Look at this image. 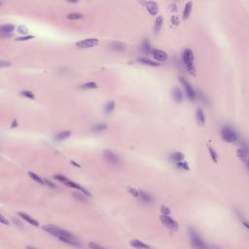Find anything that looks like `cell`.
Segmentation results:
<instances>
[{
	"mask_svg": "<svg viewBox=\"0 0 249 249\" xmlns=\"http://www.w3.org/2000/svg\"><path fill=\"white\" fill-rule=\"evenodd\" d=\"M43 229H44L46 232L51 233L52 236H56L57 239H58L60 241H62V242L72 245V246H75V247H81V243H80L79 239H78L76 236H74L72 233L65 231V230L57 228L56 226H53V225L44 226Z\"/></svg>",
	"mask_w": 249,
	"mask_h": 249,
	"instance_id": "obj_1",
	"label": "cell"
},
{
	"mask_svg": "<svg viewBox=\"0 0 249 249\" xmlns=\"http://www.w3.org/2000/svg\"><path fill=\"white\" fill-rule=\"evenodd\" d=\"M183 62L191 75H195L196 73V67L194 65V53L191 49H186L183 53Z\"/></svg>",
	"mask_w": 249,
	"mask_h": 249,
	"instance_id": "obj_2",
	"label": "cell"
},
{
	"mask_svg": "<svg viewBox=\"0 0 249 249\" xmlns=\"http://www.w3.org/2000/svg\"><path fill=\"white\" fill-rule=\"evenodd\" d=\"M221 136L226 142H236L237 140V133L233 128L230 127H224L221 130Z\"/></svg>",
	"mask_w": 249,
	"mask_h": 249,
	"instance_id": "obj_3",
	"label": "cell"
},
{
	"mask_svg": "<svg viewBox=\"0 0 249 249\" xmlns=\"http://www.w3.org/2000/svg\"><path fill=\"white\" fill-rule=\"evenodd\" d=\"M54 178H56L57 180H58L60 182L63 183L64 185L70 187V188H74V189L80 190L82 193H84L85 195H87V196H91V194H89L86 189H84L82 186H80L79 184H76V183H74V182H72V181H70L69 179H67V178L64 177V176H62V175L57 174V175H56V176H54Z\"/></svg>",
	"mask_w": 249,
	"mask_h": 249,
	"instance_id": "obj_4",
	"label": "cell"
},
{
	"mask_svg": "<svg viewBox=\"0 0 249 249\" xmlns=\"http://www.w3.org/2000/svg\"><path fill=\"white\" fill-rule=\"evenodd\" d=\"M190 236H191V241H192V245L196 248H205L206 244L204 241L201 239V236L198 235V233L193 229H190Z\"/></svg>",
	"mask_w": 249,
	"mask_h": 249,
	"instance_id": "obj_5",
	"label": "cell"
},
{
	"mask_svg": "<svg viewBox=\"0 0 249 249\" xmlns=\"http://www.w3.org/2000/svg\"><path fill=\"white\" fill-rule=\"evenodd\" d=\"M161 221L162 223L166 226L167 229H169L170 231H177L178 230V223L175 220H173L172 218L169 217L168 215H165V214H163L161 216Z\"/></svg>",
	"mask_w": 249,
	"mask_h": 249,
	"instance_id": "obj_6",
	"label": "cell"
},
{
	"mask_svg": "<svg viewBox=\"0 0 249 249\" xmlns=\"http://www.w3.org/2000/svg\"><path fill=\"white\" fill-rule=\"evenodd\" d=\"M97 44H98V39L97 38H88V39H84V40L77 42L76 46L78 48L86 49V48H92V47H95Z\"/></svg>",
	"mask_w": 249,
	"mask_h": 249,
	"instance_id": "obj_7",
	"label": "cell"
},
{
	"mask_svg": "<svg viewBox=\"0 0 249 249\" xmlns=\"http://www.w3.org/2000/svg\"><path fill=\"white\" fill-rule=\"evenodd\" d=\"M180 81H181L182 85L184 86V89H185L187 97H188V98L190 100H192V101L196 99V92H195V89H193L192 86H191V84L186 79H184L183 77H181Z\"/></svg>",
	"mask_w": 249,
	"mask_h": 249,
	"instance_id": "obj_8",
	"label": "cell"
},
{
	"mask_svg": "<svg viewBox=\"0 0 249 249\" xmlns=\"http://www.w3.org/2000/svg\"><path fill=\"white\" fill-rule=\"evenodd\" d=\"M142 4L145 6L146 10L148 11V13L152 16H156L159 12V5L156 2L153 1H145L142 2Z\"/></svg>",
	"mask_w": 249,
	"mask_h": 249,
	"instance_id": "obj_9",
	"label": "cell"
},
{
	"mask_svg": "<svg viewBox=\"0 0 249 249\" xmlns=\"http://www.w3.org/2000/svg\"><path fill=\"white\" fill-rule=\"evenodd\" d=\"M104 158L108 163H113V165H118V163H120L119 157L116 154L113 153L112 151H109V150L105 151L104 152Z\"/></svg>",
	"mask_w": 249,
	"mask_h": 249,
	"instance_id": "obj_10",
	"label": "cell"
},
{
	"mask_svg": "<svg viewBox=\"0 0 249 249\" xmlns=\"http://www.w3.org/2000/svg\"><path fill=\"white\" fill-rule=\"evenodd\" d=\"M152 54H153V57L156 60L158 61H166L167 58H168V54H167L166 52H163L162 50H158L155 49L152 51Z\"/></svg>",
	"mask_w": 249,
	"mask_h": 249,
	"instance_id": "obj_11",
	"label": "cell"
},
{
	"mask_svg": "<svg viewBox=\"0 0 249 249\" xmlns=\"http://www.w3.org/2000/svg\"><path fill=\"white\" fill-rule=\"evenodd\" d=\"M19 216L21 217L22 219H23L25 221H26L27 223L30 224L31 226H34V227H38V226H39V223H38V222H37L36 220L33 219L32 217H30L29 215H27V214H25V213L19 212Z\"/></svg>",
	"mask_w": 249,
	"mask_h": 249,
	"instance_id": "obj_12",
	"label": "cell"
},
{
	"mask_svg": "<svg viewBox=\"0 0 249 249\" xmlns=\"http://www.w3.org/2000/svg\"><path fill=\"white\" fill-rule=\"evenodd\" d=\"M237 156H239V158L247 166V156H248L247 148L246 147L239 148V149L237 150Z\"/></svg>",
	"mask_w": 249,
	"mask_h": 249,
	"instance_id": "obj_13",
	"label": "cell"
},
{
	"mask_svg": "<svg viewBox=\"0 0 249 249\" xmlns=\"http://www.w3.org/2000/svg\"><path fill=\"white\" fill-rule=\"evenodd\" d=\"M110 49L115 52H124L126 51V45L121 42H113L110 44Z\"/></svg>",
	"mask_w": 249,
	"mask_h": 249,
	"instance_id": "obj_14",
	"label": "cell"
},
{
	"mask_svg": "<svg viewBox=\"0 0 249 249\" xmlns=\"http://www.w3.org/2000/svg\"><path fill=\"white\" fill-rule=\"evenodd\" d=\"M172 96L174 100L176 101L177 103H180L182 99H183V93L182 91L179 88H175L173 89V92H172Z\"/></svg>",
	"mask_w": 249,
	"mask_h": 249,
	"instance_id": "obj_15",
	"label": "cell"
},
{
	"mask_svg": "<svg viewBox=\"0 0 249 249\" xmlns=\"http://www.w3.org/2000/svg\"><path fill=\"white\" fill-rule=\"evenodd\" d=\"M196 117H197V121L200 124H204L205 123V117H204V113L202 111V109L198 108V110L196 112Z\"/></svg>",
	"mask_w": 249,
	"mask_h": 249,
	"instance_id": "obj_16",
	"label": "cell"
},
{
	"mask_svg": "<svg viewBox=\"0 0 249 249\" xmlns=\"http://www.w3.org/2000/svg\"><path fill=\"white\" fill-rule=\"evenodd\" d=\"M192 8H193L192 2H188L186 4L184 11H183V19H187L190 17V14H191V12H192Z\"/></svg>",
	"mask_w": 249,
	"mask_h": 249,
	"instance_id": "obj_17",
	"label": "cell"
},
{
	"mask_svg": "<svg viewBox=\"0 0 249 249\" xmlns=\"http://www.w3.org/2000/svg\"><path fill=\"white\" fill-rule=\"evenodd\" d=\"M70 135H71V132L69 130H64V131L58 132V133L54 136V138H56V140H57V141H61V140H65L66 138H68Z\"/></svg>",
	"mask_w": 249,
	"mask_h": 249,
	"instance_id": "obj_18",
	"label": "cell"
},
{
	"mask_svg": "<svg viewBox=\"0 0 249 249\" xmlns=\"http://www.w3.org/2000/svg\"><path fill=\"white\" fill-rule=\"evenodd\" d=\"M163 19L162 16H159L155 21V26H154L155 33L158 34L160 32V30H161L162 26H163Z\"/></svg>",
	"mask_w": 249,
	"mask_h": 249,
	"instance_id": "obj_19",
	"label": "cell"
},
{
	"mask_svg": "<svg viewBox=\"0 0 249 249\" xmlns=\"http://www.w3.org/2000/svg\"><path fill=\"white\" fill-rule=\"evenodd\" d=\"M15 29V26L13 25H4L1 26V28H0V31H1V34L2 35H5V34H10L14 31Z\"/></svg>",
	"mask_w": 249,
	"mask_h": 249,
	"instance_id": "obj_20",
	"label": "cell"
},
{
	"mask_svg": "<svg viewBox=\"0 0 249 249\" xmlns=\"http://www.w3.org/2000/svg\"><path fill=\"white\" fill-rule=\"evenodd\" d=\"M170 159L172 160L174 163H177V162H181L184 160V154L180 153V152H175V153L171 154L170 155Z\"/></svg>",
	"mask_w": 249,
	"mask_h": 249,
	"instance_id": "obj_21",
	"label": "cell"
},
{
	"mask_svg": "<svg viewBox=\"0 0 249 249\" xmlns=\"http://www.w3.org/2000/svg\"><path fill=\"white\" fill-rule=\"evenodd\" d=\"M141 50H142V52L145 53V54H148V53L151 52V44H150V42L147 40V39H144V40L142 41V43H141Z\"/></svg>",
	"mask_w": 249,
	"mask_h": 249,
	"instance_id": "obj_22",
	"label": "cell"
},
{
	"mask_svg": "<svg viewBox=\"0 0 249 249\" xmlns=\"http://www.w3.org/2000/svg\"><path fill=\"white\" fill-rule=\"evenodd\" d=\"M130 245L132 247H134V248H150V246L148 244H145V243H143L142 241H140V240H131V242H130Z\"/></svg>",
	"mask_w": 249,
	"mask_h": 249,
	"instance_id": "obj_23",
	"label": "cell"
},
{
	"mask_svg": "<svg viewBox=\"0 0 249 249\" xmlns=\"http://www.w3.org/2000/svg\"><path fill=\"white\" fill-rule=\"evenodd\" d=\"M138 198L144 202H151L152 201V198L150 195H148L147 193L143 192V191H139V196Z\"/></svg>",
	"mask_w": 249,
	"mask_h": 249,
	"instance_id": "obj_24",
	"label": "cell"
},
{
	"mask_svg": "<svg viewBox=\"0 0 249 249\" xmlns=\"http://www.w3.org/2000/svg\"><path fill=\"white\" fill-rule=\"evenodd\" d=\"M138 62L141 64H145V65H150V66H159L160 63L158 62H155L151 60H148V58H139Z\"/></svg>",
	"mask_w": 249,
	"mask_h": 249,
	"instance_id": "obj_25",
	"label": "cell"
},
{
	"mask_svg": "<svg viewBox=\"0 0 249 249\" xmlns=\"http://www.w3.org/2000/svg\"><path fill=\"white\" fill-rule=\"evenodd\" d=\"M28 175L30 176V178H31V179H33V180H34L35 182L39 183V184L45 185V181H44V179H42L41 177H39L38 175H36V174L33 173V172H31V171H29V172H28Z\"/></svg>",
	"mask_w": 249,
	"mask_h": 249,
	"instance_id": "obj_26",
	"label": "cell"
},
{
	"mask_svg": "<svg viewBox=\"0 0 249 249\" xmlns=\"http://www.w3.org/2000/svg\"><path fill=\"white\" fill-rule=\"evenodd\" d=\"M106 128H107V124L102 123V124H95V126L92 127V130L93 131H102V130H106Z\"/></svg>",
	"mask_w": 249,
	"mask_h": 249,
	"instance_id": "obj_27",
	"label": "cell"
},
{
	"mask_svg": "<svg viewBox=\"0 0 249 249\" xmlns=\"http://www.w3.org/2000/svg\"><path fill=\"white\" fill-rule=\"evenodd\" d=\"M97 88V85L95 82H89V83H86L81 85V89H96Z\"/></svg>",
	"mask_w": 249,
	"mask_h": 249,
	"instance_id": "obj_28",
	"label": "cell"
},
{
	"mask_svg": "<svg viewBox=\"0 0 249 249\" xmlns=\"http://www.w3.org/2000/svg\"><path fill=\"white\" fill-rule=\"evenodd\" d=\"M175 165H176V166L178 167V168H180V169H184V170H189V166H188V163H186V162H177V163H175Z\"/></svg>",
	"mask_w": 249,
	"mask_h": 249,
	"instance_id": "obj_29",
	"label": "cell"
},
{
	"mask_svg": "<svg viewBox=\"0 0 249 249\" xmlns=\"http://www.w3.org/2000/svg\"><path fill=\"white\" fill-rule=\"evenodd\" d=\"M115 108V102L114 101H109L105 106V112L106 113H111Z\"/></svg>",
	"mask_w": 249,
	"mask_h": 249,
	"instance_id": "obj_30",
	"label": "cell"
},
{
	"mask_svg": "<svg viewBox=\"0 0 249 249\" xmlns=\"http://www.w3.org/2000/svg\"><path fill=\"white\" fill-rule=\"evenodd\" d=\"M208 151H209V153H210V156H211V159L213 160V162L214 163H217L218 161V156L216 154V152L213 150V148L212 147H208Z\"/></svg>",
	"mask_w": 249,
	"mask_h": 249,
	"instance_id": "obj_31",
	"label": "cell"
},
{
	"mask_svg": "<svg viewBox=\"0 0 249 249\" xmlns=\"http://www.w3.org/2000/svg\"><path fill=\"white\" fill-rule=\"evenodd\" d=\"M82 18H83V15L79 14V13H72V14L67 15V19H79Z\"/></svg>",
	"mask_w": 249,
	"mask_h": 249,
	"instance_id": "obj_32",
	"label": "cell"
},
{
	"mask_svg": "<svg viewBox=\"0 0 249 249\" xmlns=\"http://www.w3.org/2000/svg\"><path fill=\"white\" fill-rule=\"evenodd\" d=\"M21 93H22V95L27 97V98H29V99H34V95H33L32 92H30V91H22Z\"/></svg>",
	"mask_w": 249,
	"mask_h": 249,
	"instance_id": "obj_33",
	"label": "cell"
},
{
	"mask_svg": "<svg viewBox=\"0 0 249 249\" xmlns=\"http://www.w3.org/2000/svg\"><path fill=\"white\" fill-rule=\"evenodd\" d=\"M18 31L19 33H22V34H26L27 32H28V28H27L26 26H23V25H19L18 27Z\"/></svg>",
	"mask_w": 249,
	"mask_h": 249,
	"instance_id": "obj_34",
	"label": "cell"
},
{
	"mask_svg": "<svg viewBox=\"0 0 249 249\" xmlns=\"http://www.w3.org/2000/svg\"><path fill=\"white\" fill-rule=\"evenodd\" d=\"M128 191H130V194H132V196L138 198V196H139V191H138V190L133 189V188H130V189H128Z\"/></svg>",
	"mask_w": 249,
	"mask_h": 249,
	"instance_id": "obj_35",
	"label": "cell"
},
{
	"mask_svg": "<svg viewBox=\"0 0 249 249\" xmlns=\"http://www.w3.org/2000/svg\"><path fill=\"white\" fill-rule=\"evenodd\" d=\"M34 36H23V37H19V38H17L16 39V40L17 41H26V40H29V39H31V38H33Z\"/></svg>",
	"mask_w": 249,
	"mask_h": 249,
	"instance_id": "obj_36",
	"label": "cell"
},
{
	"mask_svg": "<svg viewBox=\"0 0 249 249\" xmlns=\"http://www.w3.org/2000/svg\"><path fill=\"white\" fill-rule=\"evenodd\" d=\"M161 209H162V212L165 214V215H169L170 211H169V209L167 208V207H166V206H162Z\"/></svg>",
	"mask_w": 249,
	"mask_h": 249,
	"instance_id": "obj_37",
	"label": "cell"
},
{
	"mask_svg": "<svg viewBox=\"0 0 249 249\" xmlns=\"http://www.w3.org/2000/svg\"><path fill=\"white\" fill-rule=\"evenodd\" d=\"M171 23H173V25H177L179 23V19H178V18L176 17V16H173V17L171 18Z\"/></svg>",
	"mask_w": 249,
	"mask_h": 249,
	"instance_id": "obj_38",
	"label": "cell"
},
{
	"mask_svg": "<svg viewBox=\"0 0 249 249\" xmlns=\"http://www.w3.org/2000/svg\"><path fill=\"white\" fill-rule=\"evenodd\" d=\"M89 247L93 248V249H100V248H102V246H101V245H97V244H95V243H89Z\"/></svg>",
	"mask_w": 249,
	"mask_h": 249,
	"instance_id": "obj_39",
	"label": "cell"
},
{
	"mask_svg": "<svg viewBox=\"0 0 249 249\" xmlns=\"http://www.w3.org/2000/svg\"><path fill=\"white\" fill-rule=\"evenodd\" d=\"M9 65H11V63L9 61H6V60L0 61V67H4V66H9Z\"/></svg>",
	"mask_w": 249,
	"mask_h": 249,
	"instance_id": "obj_40",
	"label": "cell"
},
{
	"mask_svg": "<svg viewBox=\"0 0 249 249\" xmlns=\"http://www.w3.org/2000/svg\"><path fill=\"white\" fill-rule=\"evenodd\" d=\"M44 181H45V185L51 187V188H56V185H54L52 182H50V181H48V180H44Z\"/></svg>",
	"mask_w": 249,
	"mask_h": 249,
	"instance_id": "obj_41",
	"label": "cell"
},
{
	"mask_svg": "<svg viewBox=\"0 0 249 249\" xmlns=\"http://www.w3.org/2000/svg\"><path fill=\"white\" fill-rule=\"evenodd\" d=\"M0 220H1V223L5 224V225H9V222H8L5 218L3 217V215H0Z\"/></svg>",
	"mask_w": 249,
	"mask_h": 249,
	"instance_id": "obj_42",
	"label": "cell"
},
{
	"mask_svg": "<svg viewBox=\"0 0 249 249\" xmlns=\"http://www.w3.org/2000/svg\"><path fill=\"white\" fill-rule=\"evenodd\" d=\"M169 7H170V8L172 7V9H171V10H172V11H176V10H177V9H176V7H177V6H176V4H174V3H172V4H171V5H170Z\"/></svg>",
	"mask_w": 249,
	"mask_h": 249,
	"instance_id": "obj_43",
	"label": "cell"
}]
</instances>
